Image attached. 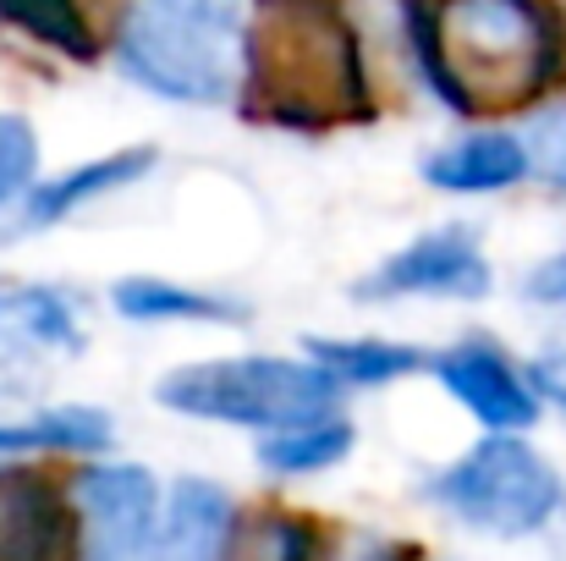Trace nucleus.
I'll return each instance as SVG.
<instances>
[{
	"label": "nucleus",
	"mask_w": 566,
	"mask_h": 561,
	"mask_svg": "<svg viewBox=\"0 0 566 561\" xmlns=\"http://www.w3.org/2000/svg\"><path fill=\"white\" fill-rule=\"evenodd\" d=\"M248 61V0H127L116 66L155 100L226 105Z\"/></svg>",
	"instance_id": "nucleus-1"
},
{
	"label": "nucleus",
	"mask_w": 566,
	"mask_h": 561,
	"mask_svg": "<svg viewBox=\"0 0 566 561\" xmlns=\"http://www.w3.org/2000/svg\"><path fill=\"white\" fill-rule=\"evenodd\" d=\"M342 396L347 391L314 359H275V353L198 359V364H177L155 380V402L166 413L253 429V435H275L303 418L342 413Z\"/></svg>",
	"instance_id": "nucleus-2"
},
{
	"label": "nucleus",
	"mask_w": 566,
	"mask_h": 561,
	"mask_svg": "<svg viewBox=\"0 0 566 561\" xmlns=\"http://www.w3.org/2000/svg\"><path fill=\"white\" fill-rule=\"evenodd\" d=\"M423 496L473 534L528 540L556 523L566 485L556 463L523 435H479L457 463L423 479Z\"/></svg>",
	"instance_id": "nucleus-3"
},
{
	"label": "nucleus",
	"mask_w": 566,
	"mask_h": 561,
	"mask_svg": "<svg viewBox=\"0 0 566 561\" xmlns=\"http://www.w3.org/2000/svg\"><path fill=\"white\" fill-rule=\"evenodd\" d=\"M495 270L479 242V226L446 220L385 253L375 270L353 287L358 303H401V298H440V303H479L490 298Z\"/></svg>",
	"instance_id": "nucleus-4"
},
{
	"label": "nucleus",
	"mask_w": 566,
	"mask_h": 561,
	"mask_svg": "<svg viewBox=\"0 0 566 561\" xmlns=\"http://www.w3.org/2000/svg\"><path fill=\"white\" fill-rule=\"evenodd\" d=\"M160 479L144 463H105L94 457L72 479V518L77 551L72 561H149L160 523Z\"/></svg>",
	"instance_id": "nucleus-5"
},
{
	"label": "nucleus",
	"mask_w": 566,
	"mask_h": 561,
	"mask_svg": "<svg viewBox=\"0 0 566 561\" xmlns=\"http://www.w3.org/2000/svg\"><path fill=\"white\" fill-rule=\"evenodd\" d=\"M429 374L468 407V418L484 429V435H523L539 424L545 402L534 391L528 370H517L495 336H462L451 347H440L429 359Z\"/></svg>",
	"instance_id": "nucleus-6"
},
{
	"label": "nucleus",
	"mask_w": 566,
	"mask_h": 561,
	"mask_svg": "<svg viewBox=\"0 0 566 561\" xmlns=\"http://www.w3.org/2000/svg\"><path fill=\"white\" fill-rule=\"evenodd\" d=\"M77 353L83 325L61 287L0 281V370H55Z\"/></svg>",
	"instance_id": "nucleus-7"
},
{
	"label": "nucleus",
	"mask_w": 566,
	"mask_h": 561,
	"mask_svg": "<svg viewBox=\"0 0 566 561\" xmlns=\"http://www.w3.org/2000/svg\"><path fill=\"white\" fill-rule=\"evenodd\" d=\"M418 177L434 193L479 198V193H506V187L528 183L534 155H528V138L512 127H473V133H457L451 144H434L429 155H418Z\"/></svg>",
	"instance_id": "nucleus-8"
},
{
	"label": "nucleus",
	"mask_w": 566,
	"mask_h": 561,
	"mask_svg": "<svg viewBox=\"0 0 566 561\" xmlns=\"http://www.w3.org/2000/svg\"><path fill=\"white\" fill-rule=\"evenodd\" d=\"M231 551H237V501L226 496V485L182 474L160 501L149 561H231Z\"/></svg>",
	"instance_id": "nucleus-9"
},
{
	"label": "nucleus",
	"mask_w": 566,
	"mask_h": 561,
	"mask_svg": "<svg viewBox=\"0 0 566 561\" xmlns=\"http://www.w3.org/2000/svg\"><path fill=\"white\" fill-rule=\"evenodd\" d=\"M155 160H160L155 144H144V149H116V155H99V160H83V166H72V172H61V177H50V183L33 187V193L22 198L11 231H50V226H66L72 215H83V209L99 204L105 193H122V187L144 183V177L155 172Z\"/></svg>",
	"instance_id": "nucleus-10"
},
{
	"label": "nucleus",
	"mask_w": 566,
	"mask_h": 561,
	"mask_svg": "<svg viewBox=\"0 0 566 561\" xmlns=\"http://www.w3.org/2000/svg\"><path fill=\"white\" fill-rule=\"evenodd\" d=\"M116 418L88 402H55L22 418H0V457H105Z\"/></svg>",
	"instance_id": "nucleus-11"
},
{
	"label": "nucleus",
	"mask_w": 566,
	"mask_h": 561,
	"mask_svg": "<svg viewBox=\"0 0 566 561\" xmlns=\"http://www.w3.org/2000/svg\"><path fill=\"white\" fill-rule=\"evenodd\" d=\"M66 557V518L61 496L28 468H0V561H61Z\"/></svg>",
	"instance_id": "nucleus-12"
},
{
	"label": "nucleus",
	"mask_w": 566,
	"mask_h": 561,
	"mask_svg": "<svg viewBox=\"0 0 566 561\" xmlns=\"http://www.w3.org/2000/svg\"><path fill=\"white\" fill-rule=\"evenodd\" d=\"M111 309L133 325H248L253 309L220 292H198L166 276H122L111 281Z\"/></svg>",
	"instance_id": "nucleus-13"
},
{
	"label": "nucleus",
	"mask_w": 566,
	"mask_h": 561,
	"mask_svg": "<svg viewBox=\"0 0 566 561\" xmlns=\"http://www.w3.org/2000/svg\"><path fill=\"white\" fill-rule=\"evenodd\" d=\"M303 359H314L342 391H379L390 380L423 374L434 353L412 342H379V336H303Z\"/></svg>",
	"instance_id": "nucleus-14"
},
{
	"label": "nucleus",
	"mask_w": 566,
	"mask_h": 561,
	"mask_svg": "<svg viewBox=\"0 0 566 561\" xmlns=\"http://www.w3.org/2000/svg\"><path fill=\"white\" fill-rule=\"evenodd\" d=\"M358 446V429L347 413H325V418H303L292 429H275V435H259L253 457L264 474L275 479H314V474H331L353 457Z\"/></svg>",
	"instance_id": "nucleus-15"
},
{
	"label": "nucleus",
	"mask_w": 566,
	"mask_h": 561,
	"mask_svg": "<svg viewBox=\"0 0 566 561\" xmlns=\"http://www.w3.org/2000/svg\"><path fill=\"white\" fill-rule=\"evenodd\" d=\"M39 187V133L28 127V116L0 111V209L22 204Z\"/></svg>",
	"instance_id": "nucleus-16"
},
{
	"label": "nucleus",
	"mask_w": 566,
	"mask_h": 561,
	"mask_svg": "<svg viewBox=\"0 0 566 561\" xmlns=\"http://www.w3.org/2000/svg\"><path fill=\"white\" fill-rule=\"evenodd\" d=\"M528 155H534V177H551L556 187H566V105L545 111L528 133Z\"/></svg>",
	"instance_id": "nucleus-17"
},
{
	"label": "nucleus",
	"mask_w": 566,
	"mask_h": 561,
	"mask_svg": "<svg viewBox=\"0 0 566 561\" xmlns=\"http://www.w3.org/2000/svg\"><path fill=\"white\" fill-rule=\"evenodd\" d=\"M523 298L539 303V309H566V248L539 259L528 276H523Z\"/></svg>",
	"instance_id": "nucleus-18"
},
{
	"label": "nucleus",
	"mask_w": 566,
	"mask_h": 561,
	"mask_svg": "<svg viewBox=\"0 0 566 561\" xmlns=\"http://www.w3.org/2000/svg\"><path fill=\"white\" fill-rule=\"evenodd\" d=\"M528 380H534L539 402L556 407V413L566 418V342L562 347H551V353H539V359L528 364Z\"/></svg>",
	"instance_id": "nucleus-19"
},
{
	"label": "nucleus",
	"mask_w": 566,
	"mask_h": 561,
	"mask_svg": "<svg viewBox=\"0 0 566 561\" xmlns=\"http://www.w3.org/2000/svg\"><path fill=\"white\" fill-rule=\"evenodd\" d=\"M364 561H396V551H369Z\"/></svg>",
	"instance_id": "nucleus-20"
}]
</instances>
